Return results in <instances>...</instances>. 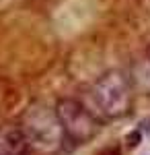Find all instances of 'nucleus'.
Listing matches in <instances>:
<instances>
[{"label":"nucleus","mask_w":150,"mask_h":155,"mask_svg":"<svg viewBox=\"0 0 150 155\" xmlns=\"http://www.w3.org/2000/svg\"><path fill=\"white\" fill-rule=\"evenodd\" d=\"M21 128L27 137L29 149H35L37 153L56 155L66 149L68 137L56 114V107L31 106L21 120Z\"/></svg>","instance_id":"1"},{"label":"nucleus","mask_w":150,"mask_h":155,"mask_svg":"<svg viewBox=\"0 0 150 155\" xmlns=\"http://www.w3.org/2000/svg\"><path fill=\"white\" fill-rule=\"evenodd\" d=\"M91 99L97 112L109 120L123 118L132 110V79L121 71H109L91 87Z\"/></svg>","instance_id":"2"},{"label":"nucleus","mask_w":150,"mask_h":155,"mask_svg":"<svg viewBox=\"0 0 150 155\" xmlns=\"http://www.w3.org/2000/svg\"><path fill=\"white\" fill-rule=\"evenodd\" d=\"M56 114L64 126L68 143L74 147L86 145L101 130V124H99L97 116L76 99H60L56 104Z\"/></svg>","instance_id":"3"},{"label":"nucleus","mask_w":150,"mask_h":155,"mask_svg":"<svg viewBox=\"0 0 150 155\" xmlns=\"http://www.w3.org/2000/svg\"><path fill=\"white\" fill-rule=\"evenodd\" d=\"M29 149L21 126H6L0 130V155H25Z\"/></svg>","instance_id":"4"}]
</instances>
